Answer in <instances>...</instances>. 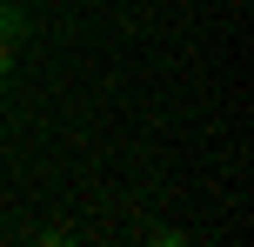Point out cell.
<instances>
[{"label":"cell","mask_w":254,"mask_h":247,"mask_svg":"<svg viewBox=\"0 0 254 247\" xmlns=\"http://www.w3.org/2000/svg\"><path fill=\"white\" fill-rule=\"evenodd\" d=\"M13 34H20V13L0 7V80H7V60H13Z\"/></svg>","instance_id":"cell-1"}]
</instances>
